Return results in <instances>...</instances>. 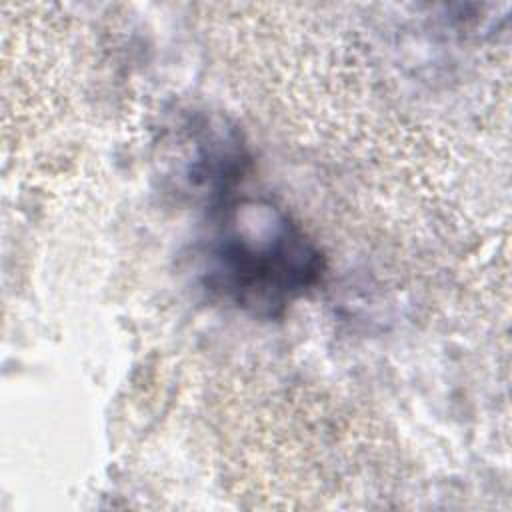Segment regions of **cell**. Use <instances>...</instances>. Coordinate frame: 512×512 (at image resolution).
<instances>
[{
	"label": "cell",
	"instance_id": "6da1fadb",
	"mask_svg": "<svg viewBox=\"0 0 512 512\" xmlns=\"http://www.w3.org/2000/svg\"><path fill=\"white\" fill-rule=\"evenodd\" d=\"M324 256L292 216L264 198H228L212 208L200 276L216 298L256 316H282L314 290Z\"/></svg>",
	"mask_w": 512,
	"mask_h": 512
},
{
	"label": "cell",
	"instance_id": "7a4b0ae2",
	"mask_svg": "<svg viewBox=\"0 0 512 512\" xmlns=\"http://www.w3.org/2000/svg\"><path fill=\"white\" fill-rule=\"evenodd\" d=\"M178 174L186 190L208 200L212 208L234 196L248 168L242 134L218 116H198L186 124Z\"/></svg>",
	"mask_w": 512,
	"mask_h": 512
}]
</instances>
